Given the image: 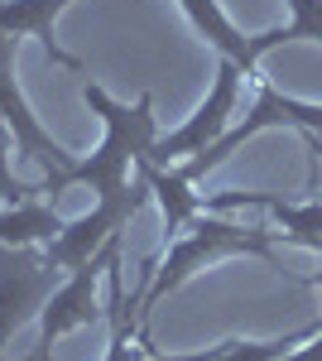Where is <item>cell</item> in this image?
Masks as SVG:
<instances>
[{
	"label": "cell",
	"mask_w": 322,
	"mask_h": 361,
	"mask_svg": "<svg viewBox=\"0 0 322 361\" xmlns=\"http://www.w3.org/2000/svg\"><path fill=\"white\" fill-rule=\"evenodd\" d=\"M82 102L101 116L106 135H101V145H97L87 159L73 164V173H68V188H73V183H87V188L97 193V207H92L87 217H78V222H68L54 241L44 246V255L54 260L63 275L78 270V265H87V260L154 197L149 183H144V173L130 183V164L159 140L154 135V97L140 92L135 102H116L106 87L82 82Z\"/></svg>",
	"instance_id": "obj_1"
},
{
	"label": "cell",
	"mask_w": 322,
	"mask_h": 361,
	"mask_svg": "<svg viewBox=\"0 0 322 361\" xmlns=\"http://www.w3.org/2000/svg\"><path fill=\"white\" fill-rule=\"evenodd\" d=\"M279 231H269V226H241V222H226L221 212H197L188 222V231H178L159 255H149L154 260V275L144 284V294L130 299V313L135 323L149 333V313L173 294V289H183L192 275H202L207 265H221V260H236V255H255V260H265L279 270Z\"/></svg>",
	"instance_id": "obj_2"
},
{
	"label": "cell",
	"mask_w": 322,
	"mask_h": 361,
	"mask_svg": "<svg viewBox=\"0 0 322 361\" xmlns=\"http://www.w3.org/2000/svg\"><path fill=\"white\" fill-rule=\"evenodd\" d=\"M15 58H20V39L0 34V116H5V126H10V135H15V154H29L34 164L44 169L39 193L44 197H63L68 193V173H73V164H78V154L63 149V145L44 130V121L34 116L29 97L20 92V82H15Z\"/></svg>",
	"instance_id": "obj_3"
},
{
	"label": "cell",
	"mask_w": 322,
	"mask_h": 361,
	"mask_svg": "<svg viewBox=\"0 0 322 361\" xmlns=\"http://www.w3.org/2000/svg\"><path fill=\"white\" fill-rule=\"evenodd\" d=\"M265 130H322V106H313V102H298V97H284L279 87L260 82V92H255V106L226 130V135L216 140L212 149H202V154H192V159H183V164H173L188 183H197V178H207L216 164H226L236 149H241L245 140L265 135Z\"/></svg>",
	"instance_id": "obj_4"
},
{
	"label": "cell",
	"mask_w": 322,
	"mask_h": 361,
	"mask_svg": "<svg viewBox=\"0 0 322 361\" xmlns=\"http://www.w3.org/2000/svg\"><path fill=\"white\" fill-rule=\"evenodd\" d=\"M58 284L63 270L39 246H0V352L44 313Z\"/></svg>",
	"instance_id": "obj_5"
},
{
	"label": "cell",
	"mask_w": 322,
	"mask_h": 361,
	"mask_svg": "<svg viewBox=\"0 0 322 361\" xmlns=\"http://www.w3.org/2000/svg\"><path fill=\"white\" fill-rule=\"evenodd\" d=\"M241 68L231 63V58H221L216 63V82L212 92L202 97V106L178 126V130H168V135H159L154 145H149V159L154 164H183V159H192V154H202V149H212L216 140L231 130V111H236V97H241Z\"/></svg>",
	"instance_id": "obj_6"
},
{
	"label": "cell",
	"mask_w": 322,
	"mask_h": 361,
	"mask_svg": "<svg viewBox=\"0 0 322 361\" xmlns=\"http://www.w3.org/2000/svg\"><path fill=\"white\" fill-rule=\"evenodd\" d=\"M116 241H120V231H116L87 265L68 270V279L49 294V304H44V313H39V342H34V347L54 352L68 333H78V328H87V323L101 318V308H97V279L106 275V260H111V250H116Z\"/></svg>",
	"instance_id": "obj_7"
},
{
	"label": "cell",
	"mask_w": 322,
	"mask_h": 361,
	"mask_svg": "<svg viewBox=\"0 0 322 361\" xmlns=\"http://www.w3.org/2000/svg\"><path fill=\"white\" fill-rule=\"evenodd\" d=\"M178 5H183V15H188V25L197 29V39H207V44L216 49V58H231L241 73H255L260 58L274 54V49H289L284 25L265 29V34H241V29L221 15L216 0H178Z\"/></svg>",
	"instance_id": "obj_8"
},
{
	"label": "cell",
	"mask_w": 322,
	"mask_h": 361,
	"mask_svg": "<svg viewBox=\"0 0 322 361\" xmlns=\"http://www.w3.org/2000/svg\"><path fill=\"white\" fill-rule=\"evenodd\" d=\"M241 207H260L269 222H279L284 241H294L303 250H318L322 255V197H308V202H289L279 193H202V212H241Z\"/></svg>",
	"instance_id": "obj_9"
},
{
	"label": "cell",
	"mask_w": 322,
	"mask_h": 361,
	"mask_svg": "<svg viewBox=\"0 0 322 361\" xmlns=\"http://www.w3.org/2000/svg\"><path fill=\"white\" fill-rule=\"evenodd\" d=\"M68 5L73 0H0V34H10V39H39V49H44L49 63L82 73V58L58 44V29H54Z\"/></svg>",
	"instance_id": "obj_10"
},
{
	"label": "cell",
	"mask_w": 322,
	"mask_h": 361,
	"mask_svg": "<svg viewBox=\"0 0 322 361\" xmlns=\"http://www.w3.org/2000/svg\"><path fill=\"white\" fill-rule=\"evenodd\" d=\"M135 173H144V183H149V193L159 197V212H163V246L178 236V231H188V222L202 212V193H192V183L178 173V169L168 164H154L149 159V149L135 159Z\"/></svg>",
	"instance_id": "obj_11"
},
{
	"label": "cell",
	"mask_w": 322,
	"mask_h": 361,
	"mask_svg": "<svg viewBox=\"0 0 322 361\" xmlns=\"http://www.w3.org/2000/svg\"><path fill=\"white\" fill-rule=\"evenodd\" d=\"M63 226L68 222L58 217L54 202L25 197V202H15V207L0 212V246H49Z\"/></svg>",
	"instance_id": "obj_12"
},
{
	"label": "cell",
	"mask_w": 322,
	"mask_h": 361,
	"mask_svg": "<svg viewBox=\"0 0 322 361\" xmlns=\"http://www.w3.org/2000/svg\"><path fill=\"white\" fill-rule=\"evenodd\" d=\"M10 149H15V135H10V126H5V116H0V197H5V207H15V202H25V197H44L39 193V178L25 183V178L10 173Z\"/></svg>",
	"instance_id": "obj_13"
},
{
	"label": "cell",
	"mask_w": 322,
	"mask_h": 361,
	"mask_svg": "<svg viewBox=\"0 0 322 361\" xmlns=\"http://www.w3.org/2000/svg\"><path fill=\"white\" fill-rule=\"evenodd\" d=\"M289 10H294V20L284 25L289 44H303V39L322 44V0H289Z\"/></svg>",
	"instance_id": "obj_14"
},
{
	"label": "cell",
	"mask_w": 322,
	"mask_h": 361,
	"mask_svg": "<svg viewBox=\"0 0 322 361\" xmlns=\"http://www.w3.org/2000/svg\"><path fill=\"white\" fill-rule=\"evenodd\" d=\"M298 135H303V145H308V149H313V159L322 164V130H298ZM318 197H322V193H318Z\"/></svg>",
	"instance_id": "obj_15"
},
{
	"label": "cell",
	"mask_w": 322,
	"mask_h": 361,
	"mask_svg": "<svg viewBox=\"0 0 322 361\" xmlns=\"http://www.w3.org/2000/svg\"><path fill=\"white\" fill-rule=\"evenodd\" d=\"M0 361H10V357H0ZM15 361H54V352H44V347H34L29 357H15Z\"/></svg>",
	"instance_id": "obj_16"
}]
</instances>
